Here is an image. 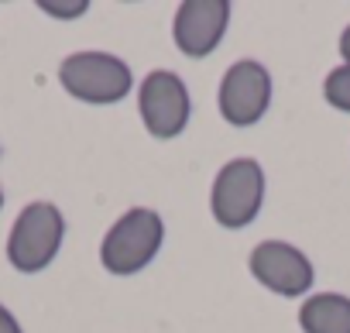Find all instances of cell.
Wrapping results in <instances>:
<instances>
[{
  "label": "cell",
  "instance_id": "cell-7",
  "mask_svg": "<svg viewBox=\"0 0 350 333\" xmlns=\"http://www.w3.org/2000/svg\"><path fill=\"white\" fill-rule=\"evenodd\" d=\"M217 107L230 127H254L271 107V72L258 59L234 62L220 79Z\"/></svg>",
  "mask_w": 350,
  "mask_h": 333
},
{
  "label": "cell",
  "instance_id": "cell-2",
  "mask_svg": "<svg viewBox=\"0 0 350 333\" xmlns=\"http://www.w3.org/2000/svg\"><path fill=\"white\" fill-rule=\"evenodd\" d=\"M62 90L90 107H110L131 96L134 72L120 55L110 52H72L59 66Z\"/></svg>",
  "mask_w": 350,
  "mask_h": 333
},
{
  "label": "cell",
  "instance_id": "cell-9",
  "mask_svg": "<svg viewBox=\"0 0 350 333\" xmlns=\"http://www.w3.org/2000/svg\"><path fill=\"white\" fill-rule=\"evenodd\" d=\"M302 333H350V295L343 292H309L299 306Z\"/></svg>",
  "mask_w": 350,
  "mask_h": 333
},
{
  "label": "cell",
  "instance_id": "cell-12",
  "mask_svg": "<svg viewBox=\"0 0 350 333\" xmlns=\"http://www.w3.org/2000/svg\"><path fill=\"white\" fill-rule=\"evenodd\" d=\"M0 333H25L21 323H18V316H14L4 302H0Z\"/></svg>",
  "mask_w": 350,
  "mask_h": 333
},
{
  "label": "cell",
  "instance_id": "cell-11",
  "mask_svg": "<svg viewBox=\"0 0 350 333\" xmlns=\"http://www.w3.org/2000/svg\"><path fill=\"white\" fill-rule=\"evenodd\" d=\"M38 11H45L55 21H76L90 11V0H38Z\"/></svg>",
  "mask_w": 350,
  "mask_h": 333
},
{
  "label": "cell",
  "instance_id": "cell-5",
  "mask_svg": "<svg viewBox=\"0 0 350 333\" xmlns=\"http://www.w3.org/2000/svg\"><path fill=\"white\" fill-rule=\"evenodd\" d=\"M137 114L151 137L158 141L179 137L193 117V96H189L186 79L172 69L148 72L137 86Z\"/></svg>",
  "mask_w": 350,
  "mask_h": 333
},
{
  "label": "cell",
  "instance_id": "cell-13",
  "mask_svg": "<svg viewBox=\"0 0 350 333\" xmlns=\"http://www.w3.org/2000/svg\"><path fill=\"white\" fill-rule=\"evenodd\" d=\"M340 59H343V66H350V25L340 31Z\"/></svg>",
  "mask_w": 350,
  "mask_h": 333
},
{
  "label": "cell",
  "instance_id": "cell-1",
  "mask_svg": "<svg viewBox=\"0 0 350 333\" xmlns=\"http://www.w3.org/2000/svg\"><path fill=\"white\" fill-rule=\"evenodd\" d=\"M165 244V220L158 210L131 207L124 210L100 241V265L110 275H137L144 271Z\"/></svg>",
  "mask_w": 350,
  "mask_h": 333
},
{
  "label": "cell",
  "instance_id": "cell-10",
  "mask_svg": "<svg viewBox=\"0 0 350 333\" xmlns=\"http://www.w3.org/2000/svg\"><path fill=\"white\" fill-rule=\"evenodd\" d=\"M323 100H326L333 110L350 114V66L340 62L336 69L326 72V79H323Z\"/></svg>",
  "mask_w": 350,
  "mask_h": 333
},
{
  "label": "cell",
  "instance_id": "cell-8",
  "mask_svg": "<svg viewBox=\"0 0 350 333\" xmlns=\"http://www.w3.org/2000/svg\"><path fill=\"white\" fill-rule=\"evenodd\" d=\"M227 28H230L227 0H186L175 11L172 42L186 59H206L220 49Z\"/></svg>",
  "mask_w": 350,
  "mask_h": 333
},
{
  "label": "cell",
  "instance_id": "cell-3",
  "mask_svg": "<svg viewBox=\"0 0 350 333\" xmlns=\"http://www.w3.org/2000/svg\"><path fill=\"white\" fill-rule=\"evenodd\" d=\"M66 241V217L55 203L49 200H35L28 203L8 237V261L14 265V271L21 275H38L45 271Z\"/></svg>",
  "mask_w": 350,
  "mask_h": 333
},
{
  "label": "cell",
  "instance_id": "cell-14",
  "mask_svg": "<svg viewBox=\"0 0 350 333\" xmlns=\"http://www.w3.org/2000/svg\"><path fill=\"white\" fill-rule=\"evenodd\" d=\"M0 210H4V189H0Z\"/></svg>",
  "mask_w": 350,
  "mask_h": 333
},
{
  "label": "cell",
  "instance_id": "cell-6",
  "mask_svg": "<svg viewBox=\"0 0 350 333\" xmlns=\"http://www.w3.org/2000/svg\"><path fill=\"white\" fill-rule=\"evenodd\" d=\"M247 268L254 282L282 299H306L316 285V268L306 251H299L288 241H261L254 244Z\"/></svg>",
  "mask_w": 350,
  "mask_h": 333
},
{
  "label": "cell",
  "instance_id": "cell-4",
  "mask_svg": "<svg viewBox=\"0 0 350 333\" xmlns=\"http://www.w3.org/2000/svg\"><path fill=\"white\" fill-rule=\"evenodd\" d=\"M265 169L258 158H230L220 165L210 189V213L224 230H244L265 207Z\"/></svg>",
  "mask_w": 350,
  "mask_h": 333
}]
</instances>
